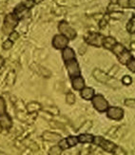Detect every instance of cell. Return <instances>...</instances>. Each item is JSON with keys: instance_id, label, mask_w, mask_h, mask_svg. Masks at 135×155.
I'll list each match as a JSON object with an SVG mask.
<instances>
[{"instance_id": "1", "label": "cell", "mask_w": 135, "mask_h": 155, "mask_svg": "<svg viewBox=\"0 0 135 155\" xmlns=\"http://www.w3.org/2000/svg\"><path fill=\"white\" fill-rule=\"evenodd\" d=\"M19 19L15 15V13H9L7 15L4 19V24H3V32L7 35H10L11 33L15 31V28L17 26Z\"/></svg>"}, {"instance_id": "2", "label": "cell", "mask_w": 135, "mask_h": 155, "mask_svg": "<svg viewBox=\"0 0 135 155\" xmlns=\"http://www.w3.org/2000/svg\"><path fill=\"white\" fill-rule=\"evenodd\" d=\"M112 51H113L114 54L118 57L119 61L122 64L127 65V63L131 59V55H130V51H127L123 45H121L120 43H117L115 46H114V48L112 49Z\"/></svg>"}, {"instance_id": "3", "label": "cell", "mask_w": 135, "mask_h": 155, "mask_svg": "<svg viewBox=\"0 0 135 155\" xmlns=\"http://www.w3.org/2000/svg\"><path fill=\"white\" fill-rule=\"evenodd\" d=\"M58 30L60 33L63 35H65L69 40H73L76 37V31L73 28L70 26V24L66 21H61L58 25Z\"/></svg>"}, {"instance_id": "4", "label": "cell", "mask_w": 135, "mask_h": 155, "mask_svg": "<svg viewBox=\"0 0 135 155\" xmlns=\"http://www.w3.org/2000/svg\"><path fill=\"white\" fill-rule=\"evenodd\" d=\"M91 101H92L93 107H95V110H98L99 112H105L109 109V103H107V101L104 98V96L100 95V94L94 95Z\"/></svg>"}, {"instance_id": "5", "label": "cell", "mask_w": 135, "mask_h": 155, "mask_svg": "<svg viewBox=\"0 0 135 155\" xmlns=\"http://www.w3.org/2000/svg\"><path fill=\"white\" fill-rule=\"evenodd\" d=\"M93 143L101 147L104 150L107 151V152H112L113 150L115 149L116 145L113 144L110 141H107V140H105L103 137L101 136H97V137H94L93 139Z\"/></svg>"}, {"instance_id": "6", "label": "cell", "mask_w": 135, "mask_h": 155, "mask_svg": "<svg viewBox=\"0 0 135 155\" xmlns=\"http://www.w3.org/2000/svg\"><path fill=\"white\" fill-rule=\"evenodd\" d=\"M104 38L105 37L102 35H100V33L91 32L85 37V40H86V42L90 45L95 46V47H101V46H103Z\"/></svg>"}, {"instance_id": "7", "label": "cell", "mask_w": 135, "mask_h": 155, "mask_svg": "<svg viewBox=\"0 0 135 155\" xmlns=\"http://www.w3.org/2000/svg\"><path fill=\"white\" fill-rule=\"evenodd\" d=\"M66 67H67L68 72H69V75L71 78L76 77V76H80L81 70H80V67H79V65H78V63L75 59L66 62Z\"/></svg>"}, {"instance_id": "8", "label": "cell", "mask_w": 135, "mask_h": 155, "mask_svg": "<svg viewBox=\"0 0 135 155\" xmlns=\"http://www.w3.org/2000/svg\"><path fill=\"white\" fill-rule=\"evenodd\" d=\"M69 44V39L63 35H56L52 38V46L56 50H63Z\"/></svg>"}, {"instance_id": "9", "label": "cell", "mask_w": 135, "mask_h": 155, "mask_svg": "<svg viewBox=\"0 0 135 155\" xmlns=\"http://www.w3.org/2000/svg\"><path fill=\"white\" fill-rule=\"evenodd\" d=\"M107 116L112 120H121L124 116V110L121 107H110L107 110Z\"/></svg>"}, {"instance_id": "10", "label": "cell", "mask_w": 135, "mask_h": 155, "mask_svg": "<svg viewBox=\"0 0 135 155\" xmlns=\"http://www.w3.org/2000/svg\"><path fill=\"white\" fill-rule=\"evenodd\" d=\"M92 74L94 76V78H95L97 81H99V82L101 83H107V84H109V82L111 80L110 76H109L107 74V73H105L104 71H102L101 70H94L93 72H92Z\"/></svg>"}, {"instance_id": "11", "label": "cell", "mask_w": 135, "mask_h": 155, "mask_svg": "<svg viewBox=\"0 0 135 155\" xmlns=\"http://www.w3.org/2000/svg\"><path fill=\"white\" fill-rule=\"evenodd\" d=\"M62 57L65 62L71 61V60L75 59V52H74V51L71 48H70V47H66L65 49H63Z\"/></svg>"}, {"instance_id": "12", "label": "cell", "mask_w": 135, "mask_h": 155, "mask_svg": "<svg viewBox=\"0 0 135 155\" xmlns=\"http://www.w3.org/2000/svg\"><path fill=\"white\" fill-rule=\"evenodd\" d=\"M71 84L74 90L76 91H82L85 87V80L83 79V77L81 76H76L73 77L71 80Z\"/></svg>"}, {"instance_id": "13", "label": "cell", "mask_w": 135, "mask_h": 155, "mask_svg": "<svg viewBox=\"0 0 135 155\" xmlns=\"http://www.w3.org/2000/svg\"><path fill=\"white\" fill-rule=\"evenodd\" d=\"M12 126V122L11 117L8 114H3V115L0 116V127H3L5 130H10Z\"/></svg>"}, {"instance_id": "14", "label": "cell", "mask_w": 135, "mask_h": 155, "mask_svg": "<svg viewBox=\"0 0 135 155\" xmlns=\"http://www.w3.org/2000/svg\"><path fill=\"white\" fill-rule=\"evenodd\" d=\"M43 139L49 142H56V141L61 140V135L54 132H50V131H45L43 133Z\"/></svg>"}, {"instance_id": "15", "label": "cell", "mask_w": 135, "mask_h": 155, "mask_svg": "<svg viewBox=\"0 0 135 155\" xmlns=\"http://www.w3.org/2000/svg\"><path fill=\"white\" fill-rule=\"evenodd\" d=\"M116 44H117V42H116L115 38H113L112 36H107L103 40L104 48L107 49V50H110V51H111L113 49V47L115 46Z\"/></svg>"}, {"instance_id": "16", "label": "cell", "mask_w": 135, "mask_h": 155, "mask_svg": "<svg viewBox=\"0 0 135 155\" xmlns=\"http://www.w3.org/2000/svg\"><path fill=\"white\" fill-rule=\"evenodd\" d=\"M81 96L85 100H91L94 96V90L92 87H84L81 91Z\"/></svg>"}, {"instance_id": "17", "label": "cell", "mask_w": 135, "mask_h": 155, "mask_svg": "<svg viewBox=\"0 0 135 155\" xmlns=\"http://www.w3.org/2000/svg\"><path fill=\"white\" fill-rule=\"evenodd\" d=\"M93 139H94V137L91 135V134H87V133H82L78 136V141L82 144L93 143Z\"/></svg>"}, {"instance_id": "18", "label": "cell", "mask_w": 135, "mask_h": 155, "mask_svg": "<svg viewBox=\"0 0 135 155\" xmlns=\"http://www.w3.org/2000/svg\"><path fill=\"white\" fill-rule=\"evenodd\" d=\"M41 110V105L37 102H31L30 104H28L27 106V110H28L30 113H33V112H36L38 110Z\"/></svg>"}, {"instance_id": "19", "label": "cell", "mask_w": 135, "mask_h": 155, "mask_svg": "<svg viewBox=\"0 0 135 155\" xmlns=\"http://www.w3.org/2000/svg\"><path fill=\"white\" fill-rule=\"evenodd\" d=\"M127 31L130 33H135V15L132 16V18L129 21L127 25Z\"/></svg>"}, {"instance_id": "20", "label": "cell", "mask_w": 135, "mask_h": 155, "mask_svg": "<svg viewBox=\"0 0 135 155\" xmlns=\"http://www.w3.org/2000/svg\"><path fill=\"white\" fill-rule=\"evenodd\" d=\"M6 80H7V84H8L9 86H12L15 82V72L13 71H11L9 72V74L7 75Z\"/></svg>"}, {"instance_id": "21", "label": "cell", "mask_w": 135, "mask_h": 155, "mask_svg": "<svg viewBox=\"0 0 135 155\" xmlns=\"http://www.w3.org/2000/svg\"><path fill=\"white\" fill-rule=\"evenodd\" d=\"M37 66H38V65H37ZM37 68H38V72H39L41 75H43L44 77H50V76L51 75V72L48 69L44 68V67H42V66H38Z\"/></svg>"}, {"instance_id": "22", "label": "cell", "mask_w": 135, "mask_h": 155, "mask_svg": "<svg viewBox=\"0 0 135 155\" xmlns=\"http://www.w3.org/2000/svg\"><path fill=\"white\" fill-rule=\"evenodd\" d=\"M44 110H46L47 112H49L50 114H52V115H58L60 113L59 110L56 107H45Z\"/></svg>"}, {"instance_id": "23", "label": "cell", "mask_w": 135, "mask_h": 155, "mask_svg": "<svg viewBox=\"0 0 135 155\" xmlns=\"http://www.w3.org/2000/svg\"><path fill=\"white\" fill-rule=\"evenodd\" d=\"M76 101V97L72 92H69L66 96V102L69 105H73Z\"/></svg>"}, {"instance_id": "24", "label": "cell", "mask_w": 135, "mask_h": 155, "mask_svg": "<svg viewBox=\"0 0 135 155\" xmlns=\"http://www.w3.org/2000/svg\"><path fill=\"white\" fill-rule=\"evenodd\" d=\"M67 142H68V145L71 147H74V146H76L78 143H79V141H78V137H75V136H70V137H68L67 138Z\"/></svg>"}, {"instance_id": "25", "label": "cell", "mask_w": 135, "mask_h": 155, "mask_svg": "<svg viewBox=\"0 0 135 155\" xmlns=\"http://www.w3.org/2000/svg\"><path fill=\"white\" fill-rule=\"evenodd\" d=\"M24 144L28 147H30L31 150H32L33 151H36V150H38V147H37V145L33 142V141H31V140H26L25 142H24Z\"/></svg>"}, {"instance_id": "26", "label": "cell", "mask_w": 135, "mask_h": 155, "mask_svg": "<svg viewBox=\"0 0 135 155\" xmlns=\"http://www.w3.org/2000/svg\"><path fill=\"white\" fill-rule=\"evenodd\" d=\"M62 152V149L59 146L52 147L49 151V155H60Z\"/></svg>"}, {"instance_id": "27", "label": "cell", "mask_w": 135, "mask_h": 155, "mask_svg": "<svg viewBox=\"0 0 135 155\" xmlns=\"http://www.w3.org/2000/svg\"><path fill=\"white\" fill-rule=\"evenodd\" d=\"M112 153H113V155H127L126 151L121 147H119V146L115 147V149L113 150Z\"/></svg>"}, {"instance_id": "28", "label": "cell", "mask_w": 135, "mask_h": 155, "mask_svg": "<svg viewBox=\"0 0 135 155\" xmlns=\"http://www.w3.org/2000/svg\"><path fill=\"white\" fill-rule=\"evenodd\" d=\"M127 69H129L130 71L135 73V59L131 58L130 61L127 63Z\"/></svg>"}, {"instance_id": "29", "label": "cell", "mask_w": 135, "mask_h": 155, "mask_svg": "<svg viewBox=\"0 0 135 155\" xmlns=\"http://www.w3.org/2000/svg\"><path fill=\"white\" fill-rule=\"evenodd\" d=\"M6 113V104L2 97H0V116Z\"/></svg>"}, {"instance_id": "30", "label": "cell", "mask_w": 135, "mask_h": 155, "mask_svg": "<svg viewBox=\"0 0 135 155\" xmlns=\"http://www.w3.org/2000/svg\"><path fill=\"white\" fill-rule=\"evenodd\" d=\"M12 46H13V42L12 41V40L8 39V40H6V41L3 43V49L6 50V51H8V50H11L12 48Z\"/></svg>"}, {"instance_id": "31", "label": "cell", "mask_w": 135, "mask_h": 155, "mask_svg": "<svg viewBox=\"0 0 135 155\" xmlns=\"http://www.w3.org/2000/svg\"><path fill=\"white\" fill-rule=\"evenodd\" d=\"M92 126V123L91 122V121H87V122L84 123V125L80 127V130H82V131H87V130H89L91 127Z\"/></svg>"}, {"instance_id": "32", "label": "cell", "mask_w": 135, "mask_h": 155, "mask_svg": "<svg viewBox=\"0 0 135 155\" xmlns=\"http://www.w3.org/2000/svg\"><path fill=\"white\" fill-rule=\"evenodd\" d=\"M122 83H123L124 85L129 86V85H130V84L132 83V79H131V77L129 76V75H125V76L122 78Z\"/></svg>"}, {"instance_id": "33", "label": "cell", "mask_w": 135, "mask_h": 155, "mask_svg": "<svg viewBox=\"0 0 135 155\" xmlns=\"http://www.w3.org/2000/svg\"><path fill=\"white\" fill-rule=\"evenodd\" d=\"M59 147H61L62 150H67V149H69V147H70V146L68 145L67 139L60 140V142H59Z\"/></svg>"}, {"instance_id": "34", "label": "cell", "mask_w": 135, "mask_h": 155, "mask_svg": "<svg viewBox=\"0 0 135 155\" xmlns=\"http://www.w3.org/2000/svg\"><path fill=\"white\" fill-rule=\"evenodd\" d=\"M125 105L127 107H133V109H135V99H127L125 101Z\"/></svg>"}, {"instance_id": "35", "label": "cell", "mask_w": 135, "mask_h": 155, "mask_svg": "<svg viewBox=\"0 0 135 155\" xmlns=\"http://www.w3.org/2000/svg\"><path fill=\"white\" fill-rule=\"evenodd\" d=\"M18 38H19L18 32H16V31H13L11 33V35H9V39H10V40H12V42H15V40H17Z\"/></svg>"}, {"instance_id": "36", "label": "cell", "mask_w": 135, "mask_h": 155, "mask_svg": "<svg viewBox=\"0 0 135 155\" xmlns=\"http://www.w3.org/2000/svg\"><path fill=\"white\" fill-rule=\"evenodd\" d=\"M129 1L130 0H117V3L122 8H127L129 7Z\"/></svg>"}, {"instance_id": "37", "label": "cell", "mask_w": 135, "mask_h": 155, "mask_svg": "<svg viewBox=\"0 0 135 155\" xmlns=\"http://www.w3.org/2000/svg\"><path fill=\"white\" fill-rule=\"evenodd\" d=\"M110 16L113 17V18H120L121 16H122V12H114L113 13H110Z\"/></svg>"}, {"instance_id": "38", "label": "cell", "mask_w": 135, "mask_h": 155, "mask_svg": "<svg viewBox=\"0 0 135 155\" xmlns=\"http://www.w3.org/2000/svg\"><path fill=\"white\" fill-rule=\"evenodd\" d=\"M129 7L135 9V0H130V1H129Z\"/></svg>"}, {"instance_id": "39", "label": "cell", "mask_w": 135, "mask_h": 155, "mask_svg": "<svg viewBox=\"0 0 135 155\" xmlns=\"http://www.w3.org/2000/svg\"><path fill=\"white\" fill-rule=\"evenodd\" d=\"M4 64H5V60H4V58H3L2 56H0V68H1V67H3Z\"/></svg>"}, {"instance_id": "40", "label": "cell", "mask_w": 135, "mask_h": 155, "mask_svg": "<svg viewBox=\"0 0 135 155\" xmlns=\"http://www.w3.org/2000/svg\"><path fill=\"white\" fill-rule=\"evenodd\" d=\"M43 1V0H33V2H35V4H38V3H41Z\"/></svg>"}]
</instances>
